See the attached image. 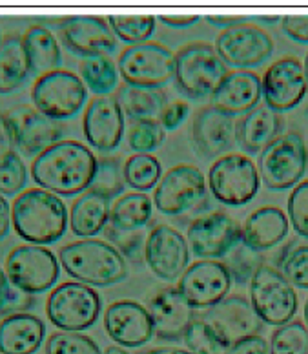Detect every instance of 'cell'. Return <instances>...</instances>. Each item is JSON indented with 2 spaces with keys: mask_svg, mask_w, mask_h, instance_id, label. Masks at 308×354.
<instances>
[{
  "mask_svg": "<svg viewBox=\"0 0 308 354\" xmlns=\"http://www.w3.org/2000/svg\"><path fill=\"white\" fill-rule=\"evenodd\" d=\"M193 148L201 159H219L235 145V119L215 106L195 113L192 127Z\"/></svg>",
  "mask_w": 308,
  "mask_h": 354,
  "instance_id": "cell-24",
  "label": "cell"
},
{
  "mask_svg": "<svg viewBox=\"0 0 308 354\" xmlns=\"http://www.w3.org/2000/svg\"><path fill=\"white\" fill-rule=\"evenodd\" d=\"M288 230L290 221L281 208L261 207L242 223L241 241L258 252H264L285 241Z\"/></svg>",
  "mask_w": 308,
  "mask_h": 354,
  "instance_id": "cell-27",
  "label": "cell"
},
{
  "mask_svg": "<svg viewBox=\"0 0 308 354\" xmlns=\"http://www.w3.org/2000/svg\"><path fill=\"white\" fill-rule=\"evenodd\" d=\"M263 97L261 90V77L250 70H233L228 71V75L222 79L218 91L213 93L212 106L224 111L228 115H244L256 106Z\"/></svg>",
  "mask_w": 308,
  "mask_h": 354,
  "instance_id": "cell-25",
  "label": "cell"
},
{
  "mask_svg": "<svg viewBox=\"0 0 308 354\" xmlns=\"http://www.w3.org/2000/svg\"><path fill=\"white\" fill-rule=\"evenodd\" d=\"M213 48L227 66L238 70L261 66L273 55L272 37L250 22L219 33Z\"/></svg>",
  "mask_w": 308,
  "mask_h": 354,
  "instance_id": "cell-12",
  "label": "cell"
},
{
  "mask_svg": "<svg viewBox=\"0 0 308 354\" xmlns=\"http://www.w3.org/2000/svg\"><path fill=\"white\" fill-rule=\"evenodd\" d=\"M88 91L73 71L55 70L41 75L31 88L33 108L53 121L75 117L86 104Z\"/></svg>",
  "mask_w": 308,
  "mask_h": 354,
  "instance_id": "cell-9",
  "label": "cell"
},
{
  "mask_svg": "<svg viewBox=\"0 0 308 354\" xmlns=\"http://www.w3.org/2000/svg\"><path fill=\"white\" fill-rule=\"evenodd\" d=\"M261 177L256 162L242 153H227L208 172V187L213 198L227 207H242L259 192Z\"/></svg>",
  "mask_w": 308,
  "mask_h": 354,
  "instance_id": "cell-8",
  "label": "cell"
},
{
  "mask_svg": "<svg viewBox=\"0 0 308 354\" xmlns=\"http://www.w3.org/2000/svg\"><path fill=\"white\" fill-rule=\"evenodd\" d=\"M305 75H307V82H308V53H307V59H305Z\"/></svg>",
  "mask_w": 308,
  "mask_h": 354,
  "instance_id": "cell-60",
  "label": "cell"
},
{
  "mask_svg": "<svg viewBox=\"0 0 308 354\" xmlns=\"http://www.w3.org/2000/svg\"><path fill=\"white\" fill-rule=\"evenodd\" d=\"M0 42H2V41H0Z\"/></svg>",
  "mask_w": 308,
  "mask_h": 354,
  "instance_id": "cell-61",
  "label": "cell"
},
{
  "mask_svg": "<svg viewBox=\"0 0 308 354\" xmlns=\"http://www.w3.org/2000/svg\"><path fill=\"white\" fill-rule=\"evenodd\" d=\"M285 119L267 104L256 106L235 121V142L248 153H261L283 136Z\"/></svg>",
  "mask_w": 308,
  "mask_h": 354,
  "instance_id": "cell-26",
  "label": "cell"
},
{
  "mask_svg": "<svg viewBox=\"0 0 308 354\" xmlns=\"http://www.w3.org/2000/svg\"><path fill=\"white\" fill-rule=\"evenodd\" d=\"M102 310V299L95 288L81 281L57 285L46 301V314L57 329L81 333L95 325Z\"/></svg>",
  "mask_w": 308,
  "mask_h": 354,
  "instance_id": "cell-5",
  "label": "cell"
},
{
  "mask_svg": "<svg viewBox=\"0 0 308 354\" xmlns=\"http://www.w3.org/2000/svg\"><path fill=\"white\" fill-rule=\"evenodd\" d=\"M222 259H224L222 263H224V267L228 268V272L232 276V281L238 285L250 283L256 270L264 263L261 252L253 250V248L242 243V241H239Z\"/></svg>",
  "mask_w": 308,
  "mask_h": 354,
  "instance_id": "cell-38",
  "label": "cell"
},
{
  "mask_svg": "<svg viewBox=\"0 0 308 354\" xmlns=\"http://www.w3.org/2000/svg\"><path fill=\"white\" fill-rule=\"evenodd\" d=\"M4 270L11 285L28 294L46 292L61 276L55 254L42 245H21L6 258Z\"/></svg>",
  "mask_w": 308,
  "mask_h": 354,
  "instance_id": "cell-11",
  "label": "cell"
},
{
  "mask_svg": "<svg viewBox=\"0 0 308 354\" xmlns=\"http://www.w3.org/2000/svg\"><path fill=\"white\" fill-rule=\"evenodd\" d=\"M11 228V205L0 194V239H4L10 234Z\"/></svg>",
  "mask_w": 308,
  "mask_h": 354,
  "instance_id": "cell-54",
  "label": "cell"
},
{
  "mask_svg": "<svg viewBox=\"0 0 308 354\" xmlns=\"http://www.w3.org/2000/svg\"><path fill=\"white\" fill-rule=\"evenodd\" d=\"M11 223L19 238L44 247L66 234L70 214L59 196L44 188H28L11 205Z\"/></svg>",
  "mask_w": 308,
  "mask_h": 354,
  "instance_id": "cell-2",
  "label": "cell"
},
{
  "mask_svg": "<svg viewBox=\"0 0 308 354\" xmlns=\"http://www.w3.org/2000/svg\"><path fill=\"white\" fill-rule=\"evenodd\" d=\"M81 79L97 97H106L119 86L121 73L110 57H93L81 62Z\"/></svg>",
  "mask_w": 308,
  "mask_h": 354,
  "instance_id": "cell-34",
  "label": "cell"
},
{
  "mask_svg": "<svg viewBox=\"0 0 308 354\" xmlns=\"http://www.w3.org/2000/svg\"><path fill=\"white\" fill-rule=\"evenodd\" d=\"M227 75L228 66L215 48L206 42H193L175 53L173 81L188 99L201 101L212 97Z\"/></svg>",
  "mask_w": 308,
  "mask_h": 354,
  "instance_id": "cell-4",
  "label": "cell"
},
{
  "mask_svg": "<svg viewBox=\"0 0 308 354\" xmlns=\"http://www.w3.org/2000/svg\"><path fill=\"white\" fill-rule=\"evenodd\" d=\"M46 354H102L101 347L86 334L53 333L46 339Z\"/></svg>",
  "mask_w": 308,
  "mask_h": 354,
  "instance_id": "cell-41",
  "label": "cell"
},
{
  "mask_svg": "<svg viewBox=\"0 0 308 354\" xmlns=\"http://www.w3.org/2000/svg\"><path fill=\"white\" fill-rule=\"evenodd\" d=\"M82 130L91 148L99 152L115 150L124 136V113L115 97H95L84 111Z\"/></svg>",
  "mask_w": 308,
  "mask_h": 354,
  "instance_id": "cell-23",
  "label": "cell"
},
{
  "mask_svg": "<svg viewBox=\"0 0 308 354\" xmlns=\"http://www.w3.org/2000/svg\"><path fill=\"white\" fill-rule=\"evenodd\" d=\"M204 196L206 179L201 170L192 165H177L161 177L153 194V203L159 212L179 216L198 207Z\"/></svg>",
  "mask_w": 308,
  "mask_h": 354,
  "instance_id": "cell-13",
  "label": "cell"
},
{
  "mask_svg": "<svg viewBox=\"0 0 308 354\" xmlns=\"http://www.w3.org/2000/svg\"><path fill=\"white\" fill-rule=\"evenodd\" d=\"M59 263L77 281L108 287L124 281L128 263L113 245L101 239H79L59 250Z\"/></svg>",
  "mask_w": 308,
  "mask_h": 354,
  "instance_id": "cell-3",
  "label": "cell"
},
{
  "mask_svg": "<svg viewBox=\"0 0 308 354\" xmlns=\"http://www.w3.org/2000/svg\"><path fill=\"white\" fill-rule=\"evenodd\" d=\"M261 90L270 110L278 113L293 110L308 91L305 64L298 57H283L272 62L261 77Z\"/></svg>",
  "mask_w": 308,
  "mask_h": 354,
  "instance_id": "cell-15",
  "label": "cell"
},
{
  "mask_svg": "<svg viewBox=\"0 0 308 354\" xmlns=\"http://www.w3.org/2000/svg\"><path fill=\"white\" fill-rule=\"evenodd\" d=\"M258 21L261 22H267V24H276V22H279L283 17H256Z\"/></svg>",
  "mask_w": 308,
  "mask_h": 354,
  "instance_id": "cell-57",
  "label": "cell"
},
{
  "mask_svg": "<svg viewBox=\"0 0 308 354\" xmlns=\"http://www.w3.org/2000/svg\"><path fill=\"white\" fill-rule=\"evenodd\" d=\"M104 236L110 245L122 254V258L130 259V261H139L144 258V232L141 228L139 230H122V228H115L111 225H106L104 228Z\"/></svg>",
  "mask_w": 308,
  "mask_h": 354,
  "instance_id": "cell-43",
  "label": "cell"
},
{
  "mask_svg": "<svg viewBox=\"0 0 308 354\" xmlns=\"http://www.w3.org/2000/svg\"><path fill=\"white\" fill-rule=\"evenodd\" d=\"M104 330L117 345L126 349L142 347L155 334L146 307L132 299H119L108 307L104 313Z\"/></svg>",
  "mask_w": 308,
  "mask_h": 354,
  "instance_id": "cell-22",
  "label": "cell"
},
{
  "mask_svg": "<svg viewBox=\"0 0 308 354\" xmlns=\"http://www.w3.org/2000/svg\"><path fill=\"white\" fill-rule=\"evenodd\" d=\"M307 168L308 148L298 132L283 133L259 153V177L270 190H288L299 185Z\"/></svg>",
  "mask_w": 308,
  "mask_h": 354,
  "instance_id": "cell-6",
  "label": "cell"
},
{
  "mask_svg": "<svg viewBox=\"0 0 308 354\" xmlns=\"http://www.w3.org/2000/svg\"><path fill=\"white\" fill-rule=\"evenodd\" d=\"M166 139V130L159 119L133 121L128 132V145L135 153H150L161 147Z\"/></svg>",
  "mask_w": 308,
  "mask_h": 354,
  "instance_id": "cell-40",
  "label": "cell"
},
{
  "mask_svg": "<svg viewBox=\"0 0 308 354\" xmlns=\"http://www.w3.org/2000/svg\"><path fill=\"white\" fill-rule=\"evenodd\" d=\"M15 137V148L22 156L37 157L62 141L61 122L42 115L33 106H17L6 113Z\"/></svg>",
  "mask_w": 308,
  "mask_h": 354,
  "instance_id": "cell-19",
  "label": "cell"
},
{
  "mask_svg": "<svg viewBox=\"0 0 308 354\" xmlns=\"http://www.w3.org/2000/svg\"><path fill=\"white\" fill-rule=\"evenodd\" d=\"M102 354H128L126 351L122 349V347H117V345H111V347H108L106 351Z\"/></svg>",
  "mask_w": 308,
  "mask_h": 354,
  "instance_id": "cell-58",
  "label": "cell"
},
{
  "mask_svg": "<svg viewBox=\"0 0 308 354\" xmlns=\"http://www.w3.org/2000/svg\"><path fill=\"white\" fill-rule=\"evenodd\" d=\"M117 68L128 86L159 90L173 79L175 55L162 44L144 42L122 51Z\"/></svg>",
  "mask_w": 308,
  "mask_h": 354,
  "instance_id": "cell-10",
  "label": "cell"
},
{
  "mask_svg": "<svg viewBox=\"0 0 308 354\" xmlns=\"http://www.w3.org/2000/svg\"><path fill=\"white\" fill-rule=\"evenodd\" d=\"M188 113H190V106L186 102H172V104H166V108L161 111L159 122L164 130H175L184 122Z\"/></svg>",
  "mask_w": 308,
  "mask_h": 354,
  "instance_id": "cell-49",
  "label": "cell"
},
{
  "mask_svg": "<svg viewBox=\"0 0 308 354\" xmlns=\"http://www.w3.org/2000/svg\"><path fill=\"white\" fill-rule=\"evenodd\" d=\"M44 338L46 325L35 314H11L0 322V354H35Z\"/></svg>",
  "mask_w": 308,
  "mask_h": 354,
  "instance_id": "cell-28",
  "label": "cell"
},
{
  "mask_svg": "<svg viewBox=\"0 0 308 354\" xmlns=\"http://www.w3.org/2000/svg\"><path fill=\"white\" fill-rule=\"evenodd\" d=\"M144 354H193L188 349H177V347H157V349H150Z\"/></svg>",
  "mask_w": 308,
  "mask_h": 354,
  "instance_id": "cell-56",
  "label": "cell"
},
{
  "mask_svg": "<svg viewBox=\"0 0 308 354\" xmlns=\"http://www.w3.org/2000/svg\"><path fill=\"white\" fill-rule=\"evenodd\" d=\"M305 324H307L308 327V299H307V304H305Z\"/></svg>",
  "mask_w": 308,
  "mask_h": 354,
  "instance_id": "cell-59",
  "label": "cell"
},
{
  "mask_svg": "<svg viewBox=\"0 0 308 354\" xmlns=\"http://www.w3.org/2000/svg\"><path fill=\"white\" fill-rule=\"evenodd\" d=\"M13 152H17L13 130H11V124L6 113H0V159H4L6 156Z\"/></svg>",
  "mask_w": 308,
  "mask_h": 354,
  "instance_id": "cell-51",
  "label": "cell"
},
{
  "mask_svg": "<svg viewBox=\"0 0 308 354\" xmlns=\"http://www.w3.org/2000/svg\"><path fill=\"white\" fill-rule=\"evenodd\" d=\"M126 179H124V165L119 157H102L97 161V172L90 188L91 192L101 194L106 199H119L124 192Z\"/></svg>",
  "mask_w": 308,
  "mask_h": 354,
  "instance_id": "cell-36",
  "label": "cell"
},
{
  "mask_svg": "<svg viewBox=\"0 0 308 354\" xmlns=\"http://www.w3.org/2000/svg\"><path fill=\"white\" fill-rule=\"evenodd\" d=\"M62 44L84 59L108 57L117 50V37L101 17H66L59 28Z\"/></svg>",
  "mask_w": 308,
  "mask_h": 354,
  "instance_id": "cell-20",
  "label": "cell"
},
{
  "mask_svg": "<svg viewBox=\"0 0 308 354\" xmlns=\"http://www.w3.org/2000/svg\"><path fill=\"white\" fill-rule=\"evenodd\" d=\"M26 53L30 59L31 73L46 75L50 71L59 70L62 61L61 46L57 42V37L44 26H31L22 37Z\"/></svg>",
  "mask_w": 308,
  "mask_h": 354,
  "instance_id": "cell-30",
  "label": "cell"
},
{
  "mask_svg": "<svg viewBox=\"0 0 308 354\" xmlns=\"http://www.w3.org/2000/svg\"><path fill=\"white\" fill-rule=\"evenodd\" d=\"M224 354H270V345L261 334H258V336H248L232 344L224 351Z\"/></svg>",
  "mask_w": 308,
  "mask_h": 354,
  "instance_id": "cell-48",
  "label": "cell"
},
{
  "mask_svg": "<svg viewBox=\"0 0 308 354\" xmlns=\"http://www.w3.org/2000/svg\"><path fill=\"white\" fill-rule=\"evenodd\" d=\"M35 304V299H33V294H28L21 288L13 287L11 288L10 298H8V304L4 305V309H2V316H11V314H19L22 310H28L31 305Z\"/></svg>",
  "mask_w": 308,
  "mask_h": 354,
  "instance_id": "cell-50",
  "label": "cell"
},
{
  "mask_svg": "<svg viewBox=\"0 0 308 354\" xmlns=\"http://www.w3.org/2000/svg\"><path fill=\"white\" fill-rule=\"evenodd\" d=\"M144 261L157 278L177 281L190 267L186 238L168 225H157L144 243Z\"/></svg>",
  "mask_w": 308,
  "mask_h": 354,
  "instance_id": "cell-18",
  "label": "cell"
},
{
  "mask_svg": "<svg viewBox=\"0 0 308 354\" xmlns=\"http://www.w3.org/2000/svg\"><path fill=\"white\" fill-rule=\"evenodd\" d=\"M278 268L293 287L308 290V245L292 248Z\"/></svg>",
  "mask_w": 308,
  "mask_h": 354,
  "instance_id": "cell-46",
  "label": "cell"
},
{
  "mask_svg": "<svg viewBox=\"0 0 308 354\" xmlns=\"http://www.w3.org/2000/svg\"><path fill=\"white\" fill-rule=\"evenodd\" d=\"M97 159L86 145L61 141L33 159L31 177L55 196L71 198L86 192L97 172Z\"/></svg>",
  "mask_w": 308,
  "mask_h": 354,
  "instance_id": "cell-1",
  "label": "cell"
},
{
  "mask_svg": "<svg viewBox=\"0 0 308 354\" xmlns=\"http://www.w3.org/2000/svg\"><path fill=\"white\" fill-rule=\"evenodd\" d=\"M199 318L212 327L227 349L239 339L258 336L264 329L263 319L253 310L250 299L242 296H227L213 307H208Z\"/></svg>",
  "mask_w": 308,
  "mask_h": 354,
  "instance_id": "cell-14",
  "label": "cell"
},
{
  "mask_svg": "<svg viewBox=\"0 0 308 354\" xmlns=\"http://www.w3.org/2000/svg\"><path fill=\"white\" fill-rule=\"evenodd\" d=\"M11 288H13V285H11V281L8 279V274H6L4 268L0 267V313L4 309V305L8 304Z\"/></svg>",
  "mask_w": 308,
  "mask_h": 354,
  "instance_id": "cell-55",
  "label": "cell"
},
{
  "mask_svg": "<svg viewBox=\"0 0 308 354\" xmlns=\"http://www.w3.org/2000/svg\"><path fill=\"white\" fill-rule=\"evenodd\" d=\"M250 304L263 324L281 327L298 313V294L278 267L263 263L250 281Z\"/></svg>",
  "mask_w": 308,
  "mask_h": 354,
  "instance_id": "cell-7",
  "label": "cell"
},
{
  "mask_svg": "<svg viewBox=\"0 0 308 354\" xmlns=\"http://www.w3.org/2000/svg\"><path fill=\"white\" fill-rule=\"evenodd\" d=\"M162 177L161 161L152 153H135L124 161V179L128 187L148 192L159 185Z\"/></svg>",
  "mask_w": 308,
  "mask_h": 354,
  "instance_id": "cell-35",
  "label": "cell"
},
{
  "mask_svg": "<svg viewBox=\"0 0 308 354\" xmlns=\"http://www.w3.org/2000/svg\"><path fill=\"white\" fill-rule=\"evenodd\" d=\"M288 221L299 238L308 239V179L296 185L287 203Z\"/></svg>",
  "mask_w": 308,
  "mask_h": 354,
  "instance_id": "cell-45",
  "label": "cell"
},
{
  "mask_svg": "<svg viewBox=\"0 0 308 354\" xmlns=\"http://www.w3.org/2000/svg\"><path fill=\"white\" fill-rule=\"evenodd\" d=\"M152 199L144 192L124 194L111 205L108 225L122 230H139L152 219Z\"/></svg>",
  "mask_w": 308,
  "mask_h": 354,
  "instance_id": "cell-33",
  "label": "cell"
},
{
  "mask_svg": "<svg viewBox=\"0 0 308 354\" xmlns=\"http://www.w3.org/2000/svg\"><path fill=\"white\" fill-rule=\"evenodd\" d=\"M146 309L152 316L155 336L166 342H182L192 322L198 318V309L175 287L157 290Z\"/></svg>",
  "mask_w": 308,
  "mask_h": 354,
  "instance_id": "cell-21",
  "label": "cell"
},
{
  "mask_svg": "<svg viewBox=\"0 0 308 354\" xmlns=\"http://www.w3.org/2000/svg\"><path fill=\"white\" fill-rule=\"evenodd\" d=\"M157 17L139 15V17H122L111 15L108 17V26L115 33L117 39L126 42L130 46L144 44L153 35L155 30Z\"/></svg>",
  "mask_w": 308,
  "mask_h": 354,
  "instance_id": "cell-37",
  "label": "cell"
},
{
  "mask_svg": "<svg viewBox=\"0 0 308 354\" xmlns=\"http://www.w3.org/2000/svg\"><path fill=\"white\" fill-rule=\"evenodd\" d=\"M208 22L212 26H218V28H222L224 30H230L233 26H239V24H247L252 17H232V15H208L204 17Z\"/></svg>",
  "mask_w": 308,
  "mask_h": 354,
  "instance_id": "cell-52",
  "label": "cell"
},
{
  "mask_svg": "<svg viewBox=\"0 0 308 354\" xmlns=\"http://www.w3.org/2000/svg\"><path fill=\"white\" fill-rule=\"evenodd\" d=\"M182 342L193 354H224L227 351V347L219 342L218 334L199 316L192 322Z\"/></svg>",
  "mask_w": 308,
  "mask_h": 354,
  "instance_id": "cell-42",
  "label": "cell"
},
{
  "mask_svg": "<svg viewBox=\"0 0 308 354\" xmlns=\"http://www.w3.org/2000/svg\"><path fill=\"white\" fill-rule=\"evenodd\" d=\"M28 183V168L19 152H13L0 159V194L15 196Z\"/></svg>",
  "mask_w": 308,
  "mask_h": 354,
  "instance_id": "cell-44",
  "label": "cell"
},
{
  "mask_svg": "<svg viewBox=\"0 0 308 354\" xmlns=\"http://www.w3.org/2000/svg\"><path fill=\"white\" fill-rule=\"evenodd\" d=\"M285 35L301 44H308V15H287L281 19Z\"/></svg>",
  "mask_w": 308,
  "mask_h": 354,
  "instance_id": "cell-47",
  "label": "cell"
},
{
  "mask_svg": "<svg viewBox=\"0 0 308 354\" xmlns=\"http://www.w3.org/2000/svg\"><path fill=\"white\" fill-rule=\"evenodd\" d=\"M157 19L170 28H188V26H193L195 22L201 21L199 15H161Z\"/></svg>",
  "mask_w": 308,
  "mask_h": 354,
  "instance_id": "cell-53",
  "label": "cell"
},
{
  "mask_svg": "<svg viewBox=\"0 0 308 354\" xmlns=\"http://www.w3.org/2000/svg\"><path fill=\"white\" fill-rule=\"evenodd\" d=\"M268 345L270 354H308V327L292 319L273 330Z\"/></svg>",
  "mask_w": 308,
  "mask_h": 354,
  "instance_id": "cell-39",
  "label": "cell"
},
{
  "mask_svg": "<svg viewBox=\"0 0 308 354\" xmlns=\"http://www.w3.org/2000/svg\"><path fill=\"white\" fill-rule=\"evenodd\" d=\"M232 283V276L222 261L199 259L184 270L177 288L195 309H208L227 298Z\"/></svg>",
  "mask_w": 308,
  "mask_h": 354,
  "instance_id": "cell-17",
  "label": "cell"
},
{
  "mask_svg": "<svg viewBox=\"0 0 308 354\" xmlns=\"http://www.w3.org/2000/svg\"><path fill=\"white\" fill-rule=\"evenodd\" d=\"M115 101L119 102L124 117H128L132 122L141 119H159L161 111L168 104L164 91L128 86V84H122L117 90Z\"/></svg>",
  "mask_w": 308,
  "mask_h": 354,
  "instance_id": "cell-32",
  "label": "cell"
},
{
  "mask_svg": "<svg viewBox=\"0 0 308 354\" xmlns=\"http://www.w3.org/2000/svg\"><path fill=\"white\" fill-rule=\"evenodd\" d=\"M110 199L86 190L73 201L70 210L71 232L77 238H93L106 228L110 221Z\"/></svg>",
  "mask_w": 308,
  "mask_h": 354,
  "instance_id": "cell-29",
  "label": "cell"
},
{
  "mask_svg": "<svg viewBox=\"0 0 308 354\" xmlns=\"http://www.w3.org/2000/svg\"><path fill=\"white\" fill-rule=\"evenodd\" d=\"M188 245L199 259H222L241 241V225L227 212H210L188 227Z\"/></svg>",
  "mask_w": 308,
  "mask_h": 354,
  "instance_id": "cell-16",
  "label": "cell"
},
{
  "mask_svg": "<svg viewBox=\"0 0 308 354\" xmlns=\"http://www.w3.org/2000/svg\"><path fill=\"white\" fill-rule=\"evenodd\" d=\"M31 64L21 37L10 35L0 42V93H13L28 81Z\"/></svg>",
  "mask_w": 308,
  "mask_h": 354,
  "instance_id": "cell-31",
  "label": "cell"
}]
</instances>
